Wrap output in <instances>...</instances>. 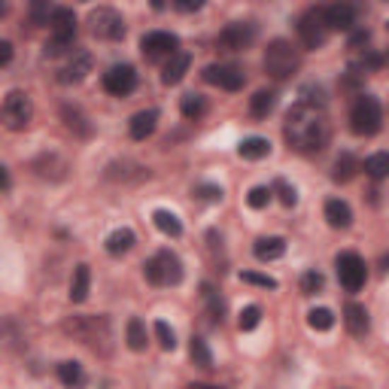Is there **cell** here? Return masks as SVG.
<instances>
[{"instance_id": "cell-27", "label": "cell", "mask_w": 389, "mask_h": 389, "mask_svg": "<svg viewBox=\"0 0 389 389\" xmlns=\"http://www.w3.org/2000/svg\"><path fill=\"white\" fill-rule=\"evenodd\" d=\"M152 222H156V228L161 234H168V238H180V234H182V222L173 216L170 210H156V213H152Z\"/></svg>"}, {"instance_id": "cell-28", "label": "cell", "mask_w": 389, "mask_h": 389, "mask_svg": "<svg viewBox=\"0 0 389 389\" xmlns=\"http://www.w3.org/2000/svg\"><path fill=\"white\" fill-rule=\"evenodd\" d=\"M128 347L134 353L146 350V323H143L140 316H131L128 320Z\"/></svg>"}, {"instance_id": "cell-12", "label": "cell", "mask_w": 389, "mask_h": 389, "mask_svg": "<svg viewBox=\"0 0 389 389\" xmlns=\"http://www.w3.org/2000/svg\"><path fill=\"white\" fill-rule=\"evenodd\" d=\"M140 49L146 58H161V55H177L180 49V37L170 30H149L140 40Z\"/></svg>"}, {"instance_id": "cell-26", "label": "cell", "mask_w": 389, "mask_h": 389, "mask_svg": "<svg viewBox=\"0 0 389 389\" xmlns=\"http://www.w3.org/2000/svg\"><path fill=\"white\" fill-rule=\"evenodd\" d=\"M240 152V158H250V161H259V158H268L271 156V143L265 140V137H247L238 146Z\"/></svg>"}, {"instance_id": "cell-33", "label": "cell", "mask_w": 389, "mask_h": 389, "mask_svg": "<svg viewBox=\"0 0 389 389\" xmlns=\"http://www.w3.org/2000/svg\"><path fill=\"white\" fill-rule=\"evenodd\" d=\"M201 295H204V301H207V310H210V316H213V323H222L225 304H222V298H219V292L213 289L210 283H204V286H201Z\"/></svg>"}, {"instance_id": "cell-14", "label": "cell", "mask_w": 389, "mask_h": 389, "mask_svg": "<svg viewBox=\"0 0 389 389\" xmlns=\"http://www.w3.org/2000/svg\"><path fill=\"white\" fill-rule=\"evenodd\" d=\"M204 79L210 86H219L225 91H240L243 88V74L234 64H210L204 67Z\"/></svg>"}, {"instance_id": "cell-16", "label": "cell", "mask_w": 389, "mask_h": 389, "mask_svg": "<svg viewBox=\"0 0 389 389\" xmlns=\"http://www.w3.org/2000/svg\"><path fill=\"white\" fill-rule=\"evenodd\" d=\"M325 18H329L332 30H353L356 25V6L350 4H332L325 6Z\"/></svg>"}, {"instance_id": "cell-35", "label": "cell", "mask_w": 389, "mask_h": 389, "mask_svg": "<svg viewBox=\"0 0 389 389\" xmlns=\"http://www.w3.org/2000/svg\"><path fill=\"white\" fill-rule=\"evenodd\" d=\"M180 110L186 119H201L207 112V100H204V95H186L180 100Z\"/></svg>"}, {"instance_id": "cell-22", "label": "cell", "mask_w": 389, "mask_h": 389, "mask_svg": "<svg viewBox=\"0 0 389 389\" xmlns=\"http://www.w3.org/2000/svg\"><path fill=\"white\" fill-rule=\"evenodd\" d=\"M255 259L259 262H274V259H280V255L286 252V240L283 238H259L255 240Z\"/></svg>"}, {"instance_id": "cell-6", "label": "cell", "mask_w": 389, "mask_h": 389, "mask_svg": "<svg viewBox=\"0 0 389 389\" xmlns=\"http://www.w3.org/2000/svg\"><path fill=\"white\" fill-rule=\"evenodd\" d=\"M350 125H353V131H356L359 137H371V134H377V131H381L383 112H381L377 98L359 95V100H356L353 110H350Z\"/></svg>"}, {"instance_id": "cell-1", "label": "cell", "mask_w": 389, "mask_h": 389, "mask_svg": "<svg viewBox=\"0 0 389 389\" xmlns=\"http://www.w3.org/2000/svg\"><path fill=\"white\" fill-rule=\"evenodd\" d=\"M283 134H286V140H289L292 149L320 152V149H325V143H329V137H332V125H329V119H325L323 110L307 107L298 100V104L286 112Z\"/></svg>"}, {"instance_id": "cell-43", "label": "cell", "mask_w": 389, "mask_h": 389, "mask_svg": "<svg viewBox=\"0 0 389 389\" xmlns=\"http://www.w3.org/2000/svg\"><path fill=\"white\" fill-rule=\"evenodd\" d=\"M274 189L280 192V201L286 204V207H295V204H298V192H295L286 180H277V186H274Z\"/></svg>"}, {"instance_id": "cell-39", "label": "cell", "mask_w": 389, "mask_h": 389, "mask_svg": "<svg viewBox=\"0 0 389 389\" xmlns=\"http://www.w3.org/2000/svg\"><path fill=\"white\" fill-rule=\"evenodd\" d=\"M156 337H158L161 350H177V335H173V329H170L165 320L156 323Z\"/></svg>"}, {"instance_id": "cell-13", "label": "cell", "mask_w": 389, "mask_h": 389, "mask_svg": "<svg viewBox=\"0 0 389 389\" xmlns=\"http://www.w3.org/2000/svg\"><path fill=\"white\" fill-rule=\"evenodd\" d=\"M104 88L110 91V95H116V98L131 95V91L137 88V70L131 67V64H116V67H110L107 74H104Z\"/></svg>"}, {"instance_id": "cell-44", "label": "cell", "mask_w": 389, "mask_h": 389, "mask_svg": "<svg viewBox=\"0 0 389 389\" xmlns=\"http://www.w3.org/2000/svg\"><path fill=\"white\" fill-rule=\"evenodd\" d=\"M381 64H383V58H381V55L368 52V55H362V58H356V61H353V70H377Z\"/></svg>"}, {"instance_id": "cell-52", "label": "cell", "mask_w": 389, "mask_h": 389, "mask_svg": "<svg viewBox=\"0 0 389 389\" xmlns=\"http://www.w3.org/2000/svg\"><path fill=\"white\" fill-rule=\"evenodd\" d=\"M386 30H389V22H386Z\"/></svg>"}, {"instance_id": "cell-11", "label": "cell", "mask_w": 389, "mask_h": 389, "mask_svg": "<svg viewBox=\"0 0 389 389\" xmlns=\"http://www.w3.org/2000/svg\"><path fill=\"white\" fill-rule=\"evenodd\" d=\"M255 40V25L252 22H231L219 30L216 37V46L219 49H228V52H240V49H247Z\"/></svg>"}, {"instance_id": "cell-19", "label": "cell", "mask_w": 389, "mask_h": 389, "mask_svg": "<svg viewBox=\"0 0 389 389\" xmlns=\"http://www.w3.org/2000/svg\"><path fill=\"white\" fill-rule=\"evenodd\" d=\"M325 219H329L332 228H350V222H353L350 204L341 201V198H332L329 204H325Z\"/></svg>"}, {"instance_id": "cell-50", "label": "cell", "mask_w": 389, "mask_h": 389, "mask_svg": "<svg viewBox=\"0 0 389 389\" xmlns=\"http://www.w3.org/2000/svg\"><path fill=\"white\" fill-rule=\"evenodd\" d=\"M189 389H222V386H213V383H192Z\"/></svg>"}, {"instance_id": "cell-46", "label": "cell", "mask_w": 389, "mask_h": 389, "mask_svg": "<svg viewBox=\"0 0 389 389\" xmlns=\"http://www.w3.org/2000/svg\"><path fill=\"white\" fill-rule=\"evenodd\" d=\"M173 6H177L180 13H198V9H201L204 4H201V0H177Z\"/></svg>"}, {"instance_id": "cell-5", "label": "cell", "mask_w": 389, "mask_h": 389, "mask_svg": "<svg viewBox=\"0 0 389 389\" xmlns=\"http://www.w3.org/2000/svg\"><path fill=\"white\" fill-rule=\"evenodd\" d=\"M143 274L152 286H177L182 280V262L170 250H158L143 265Z\"/></svg>"}, {"instance_id": "cell-18", "label": "cell", "mask_w": 389, "mask_h": 389, "mask_svg": "<svg viewBox=\"0 0 389 389\" xmlns=\"http://www.w3.org/2000/svg\"><path fill=\"white\" fill-rule=\"evenodd\" d=\"M104 177H107V180H122V182H140V180L149 177V170L140 168V165H134V161H116V165L107 168Z\"/></svg>"}, {"instance_id": "cell-40", "label": "cell", "mask_w": 389, "mask_h": 389, "mask_svg": "<svg viewBox=\"0 0 389 389\" xmlns=\"http://www.w3.org/2000/svg\"><path fill=\"white\" fill-rule=\"evenodd\" d=\"M271 189L268 186H255V189H250V194H247V204L252 210H262V207H268V201H271Z\"/></svg>"}, {"instance_id": "cell-9", "label": "cell", "mask_w": 389, "mask_h": 389, "mask_svg": "<svg viewBox=\"0 0 389 389\" xmlns=\"http://www.w3.org/2000/svg\"><path fill=\"white\" fill-rule=\"evenodd\" d=\"M88 25H91V34H95L98 40H122V37H125V18H122L116 9H110V6L91 9Z\"/></svg>"}, {"instance_id": "cell-51", "label": "cell", "mask_w": 389, "mask_h": 389, "mask_svg": "<svg viewBox=\"0 0 389 389\" xmlns=\"http://www.w3.org/2000/svg\"><path fill=\"white\" fill-rule=\"evenodd\" d=\"M381 268H383V271L389 274V252H386V255H383V259H381Z\"/></svg>"}, {"instance_id": "cell-15", "label": "cell", "mask_w": 389, "mask_h": 389, "mask_svg": "<svg viewBox=\"0 0 389 389\" xmlns=\"http://www.w3.org/2000/svg\"><path fill=\"white\" fill-rule=\"evenodd\" d=\"M88 74H91V55L88 52H74L64 61V67L58 70V83L74 86V83H83Z\"/></svg>"}, {"instance_id": "cell-41", "label": "cell", "mask_w": 389, "mask_h": 389, "mask_svg": "<svg viewBox=\"0 0 389 389\" xmlns=\"http://www.w3.org/2000/svg\"><path fill=\"white\" fill-rule=\"evenodd\" d=\"M323 283H325V277L320 271H307L301 277V292L304 295H316V292H323Z\"/></svg>"}, {"instance_id": "cell-30", "label": "cell", "mask_w": 389, "mask_h": 389, "mask_svg": "<svg viewBox=\"0 0 389 389\" xmlns=\"http://www.w3.org/2000/svg\"><path fill=\"white\" fill-rule=\"evenodd\" d=\"M274 107H277V95H274V91H255L250 100V112L255 119H265Z\"/></svg>"}, {"instance_id": "cell-47", "label": "cell", "mask_w": 389, "mask_h": 389, "mask_svg": "<svg viewBox=\"0 0 389 389\" xmlns=\"http://www.w3.org/2000/svg\"><path fill=\"white\" fill-rule=\"evenodd\" d=\"M9 61H13V43L4 40V43H0V67H6Z\"/></svg>"}, {"instance_id": "cell-34", "label": "cell", "mask_w": 389, "mask_h": 389, "mask_svg": "<svg viewBox=\"0 0 389 389\" xmlns=\"http://www.w3.org/2000/svg\"><path fill=\"white\" fill-rule=\"evenodd\" d=\"M365 173H368L371 180L389 177V152H377V156L365 158Z\"/></svg>"}, {"instance_id": "cell-42", "label": "cell", "mask_w": 389, "mask_h": 389, "mask_svg": "<svg viewBox=\"0 0 389 389\" xmlns=\"http://www.w3.org/2000/svg\"><path fill=\"white\" fill-rule=\"evenodd\" d=\"M240 280H243V283H252V286H262V289H277V280H274V277H265V274H255V271H243Z\"/></svg>"}, {"instance_id": "cell-36", "label": "cell", "mask_w": 389, "mask_h": 389, "mask_svg": "<svg viewBox=\"0 0 389 389\" xmlns=\"http://www.w3.org/2000/svg\"><path fill=\"white\" fill-rule=\"evenodd\" d=\"M307 323H310V329H316V332H329L335 325V313L329 307H313V310L307 313Z\"/></svg>"}, {"instance_id": "cell-31", "label": "cell", "mask_w": 389, "mask_h": 389, "mask_svg": "<svg viewBox=\"0 0 389 389\" xmlns=\"http://www.w3.org/2000/svg\"><path fill=\"white\" fill-rule=\"evenodd\" d=\"M189 356H192V362L198 365V368H213V353H210V347H207L204 337H192Z\"/></svg>"}, {"instance_id": "cell-20", "label": "cell", "mask_w": 389, "mask_h": 389, "mask_svg": "<svg viewBox=\"0 0 389 389\" xmlns=\"http://www.w3.org/2000/svg\"><path fill=\"white\" fill-rule=\"evenodd\" d=\"M344 323H347V332L350 335H365L368 332V310L362 304H356V301H350L344 307Z\"/></svg>"}, {"instance_id": "cell-17", "label": "cell", "mask_w": 389, "mask_h": 389, "mask_svg": "<svg viewBox=\"0 0 389 389\" xmlns=\"http://www.w3.org/2000/svg\"><path fill=\"white\" fill-rule=\"evenodd\" d=\"M189 64H192V55H189V52L170 55V61L165 64V70H161V83H165V86H177V83H182V76L189 74Z\"/></svg>"}, {"instance_id": "cell-32", "label": "cell", "mask_w": 389, "mask_h": 389, "mask_svg": "<svg viewBox=\"0 0 389 389\" xmlns=\"http://www.w3.org/2000/svg\"><path fill=\"white\" fill-rule=\"evenodd\" d=\"M61 116H64L67 128H70V131H76L79 137H88V134H91V125H88V119H86L79 110H74V107H64V110H61Z\"/></svg>"}, {"instance_id": "cell-24", "label": "cell", "mask_w": 389, "mask_h": 389, "mask_svg": "<svg viewBox=\"0 0 389 389\" xmlns=\"http://www.w3.org/2000/svg\"><path fill=\"white\" fill-rule=\"evenodd\" d=\"M156 122H158V112L156 110H143V112H137L134 119H131V137L134 140H146L152 131H156Z\"/></svg>"}, {"instance_id": "cell-8", "label": "cell", "mask_w": 389, "mask_h": 389, "mask_svg": "<svg viewBox=\"0 0 389 389\" xmlns=\"http://www.w3.org/2000/svg\"><path fill=\"white\" fill-rule=\"evenodd\" d=\"M0 116H4V125L9 131H25L30 125V119H34V104H30V98L25 91H9L4 98V110H0Z\"/></svg>"}, {"instance_id": "cell-25", "label": "cell", "mask_w": 389, "mask_h": 389, "mask_svg": "<svg viewBox=\"0 0 389 389\" xmlns=\"http://www.w3.org/2000/svg\"><path fill=\"white\" fill-rule=\"evenodd\" d=\"M137 243V238H134V231L131 228H116L107 238V252L110 255H125V252H131V247Z\"/></svg>"}, {"instance_id": "cell-29", "label": "cell", "mask_w": 389, "mask_h": 389, "mask_svg": "<svg viewBox=\"0 0 389 389\" xmlns=\"http://www.w3.org/2000/svg\"><path fill=\"white\" fill-rule=\"evenodd\" d=\"M356 170H359V165H356V158L350 156V152H344V156H337V161H335L332 180H335V182H350V180L356 177Z\"/></svg>"}, {"instance_id": "cell-38", "label": "cell", "mask_w": 389, "mask_h": 389, "mask_svg": "<svg viewBox=\"0 0 389 389\" xmlns=\"http://www.w3.org/2000/svg\"><path fill=\"white\" fill-rule=\"evenodd\" d=\"M259 323H262V307H259V304H250V307H243V310H240V320H238L240 332H252Z\"/></svg>"}, {"instance_id": "cell-45", "label": "cell", "mask_w": 389, "mask_h": 389, "mask_svg": "<svg viewBox=\"0 0 389 389\" xmlns=\"http://www.w3.org/2000/svg\"><path fill=\"white\" fill-rule=\"evenodd\" d=\"M198 194H201L204 201H213V204L222 201V189H219V186H210V182H201V186H198Z\"/></svg>"}, {"instance_id": "cell-2", "label": "cell", "mask_w": 389, "mask_h": 389, "mask_svg": "<svg viewBox=\"0 0 389 389\" xmlns=\"http://www.w3.org/2000/svg\"><path fill=\"white\" fill-rule=\"evenodd\" d=\"M64 332L79 337L86 347H91V350L100 353V356L110 353L112 332H110V320H107V316H74V320L64 323Z\"/></svg>"}, {"instance_id": "cell-4", "label": "cell", "mask_w": 389, "mask_h": 389, "mask_svg": "<svg viewBox=\"0 0 389 389\" xmlns=\"http://www.w3.org/2000/svg\"><path fill=\"white\" fill-rule=\"evenodd\" d=\"M49 28H52V40L46 43V55H61V52H67V49H74V40H76V16H74V9L55 6L52 18H49Z\"/></svg>"}, {"instance_id": "cell-3", "label": "cell", "mask_w": 389, "mask_h": 389, "mask_svg": "<svg viewBox=\"0 0 389 389\" xmlns=\"http://www.w3.org/2000/svg\"><path fill=\"white\" fill-rule=\"evenodd\" d=\"M265 74L274 76V79H289L295 70H298L301 64V55L298 49H295L289 40H274V43H268V49H265Z\"/></svg>"}, {"instance_id": "cell-7", "label": "cell", "mask_w": 389, "mask_h": 389, "mask_svg": "<svg viewBox=\"0 0 389 389\" xmlns=\"http://www.w3.org/2000/svg\"><path fill=\"white\" fill-rule=\"evenodd\" d=\"M329 30L332 28H329V18H325V6H310L298 18V34L307 49H320L329 40Z\"/></svg>"}, {"instance_id": "cell-49", "label": "cell", "mask_w": 389, "mask_h": 389, "mask_svg": "<svg viewBox=\"0 0 389 389\" xmlns=\"http://www.w3.org/2000/svg\"><path fill=\"white\" fill-rule=\"evenodd\" d=\"M0 180H4V192H9V186H13V182H9V170H6V168H0Z\"/></svg>"}, {"instance_id": "cell-37", "label": "cell", "mask_w": 389, "mask_h": 389, "mask_svg": "<svg viewBox=\"0 0 389 389\" xmlns=\"http://www.w3.org/2000/svg\"><path fill=\"white\" fill-rule=\"evenodd\" d=\"M298 98H301V104H307V107H316V110L325 107V91L320 86H301Z\"/></svg>"}, {"instance_id": "cell-21", "label": "cell", "mask_w": 389, "mask_h": 389, "mask_svg": "<svg viewBox=\"0 0 389 389\" xmlns=\"http://www.w3.org/2000/svg\"><path fill=\"white\" fill-rule=\"evenodd\" d=\"M88 286H91L88 265H76L74 280H70V301H74V304H83V301L88 298Z\"/></svg>"}, {"instance_id": "cell-48", "label": "cell", "mask_w": 389, "mask_h": 389, "mask_svg": "<svg viewBox=\"0 0 389 389\" xmlns=\"http://www.w3.org/2000/svg\"><path fill=\"white\" fill-rule=\"evenodd\" d=\"M362 43H368V30H356V34L350 37V49H356V46H362Z\"/></svg>"}, {"instance_id": "cell-10", "label": "cell", "mask_w": 389, "mask_h": 389, "mask_svg": "<svg viewBox=\"0 0 389 389\" xmlns=\"http://www.w3.org/2000/svg\"><path fill=\"white\" fill-rule=\"evenodd\" d=\"M335 265H337V280H341V286H344L347 292H359L362 286H365L368 271H365L362 255H356V252H341Z\"/></svg>"}, {"instance_id": "cell-23", "label": "cell", "mask_w": 389, "mask_h": 389, "mask_svg": "<svg viewBox=\"0 0 389 389\" xmlns=\"http://www.w3.org/2000/svg\"><path fill=\"white\" fill-rule=\"evenodd\" d=\"M58 381L64 383L67 389H83V386H86V371H83V365L74 362V359L61 362V365H58Z\"/></svg>"}]
</instances>
